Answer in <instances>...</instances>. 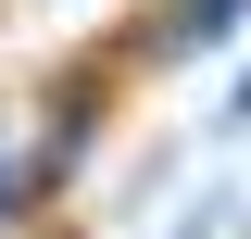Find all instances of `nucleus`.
<instances>
[{
  "label": "nucleus",
  "mask_w": 251,
  "mask_h": 239,
  "mask_svg": "<svg viewBox=\"0 0 251 239\" xmlns=\"http://www.w3.org/2000/svg\"><path fill=\"white\" fill-rule=\"evenodd\" d=\"M214 126H226V139H251V63H239V89H226V114H214Z\"/></svg>",
  "instance_id": "obj_3"
},
{
  "label": "nucleus",
  "mask_w": 251,
  "mask_h": 239,
  "mask_svg": "<svg viewBox=\"0 0 251 239\" xmlns=\"http://www.w3.org/2000/svg\"><path fill=\"white\" fill-rule=\"evenodd\" d=\"M50 177H63L50 151H25V164H13V151H0V239L25 227V202H38V189H50Z\"/></svg>",
  "instance_id": "obj_2"
},
{
  "label": "nucleus",
  "mask_w": 251,
  "mask_h": 239,
  "mask_svg": "<svg viewBox=\"0 0 251 239\" xmlns=\"http://www.w3.org/2000/svg\"><path fill=\"white\" fill-rule=\"evenodd\" d=\"M239 26H251V0H176L163 13V51H239Z\"/></svg>",
  "instance_id": "obj_1"
}]
</instances>
